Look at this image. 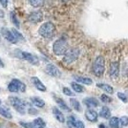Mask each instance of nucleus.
<instances>
[{
	"instance_id": "f03ea898",
	"label": "nucleus",
	"mask_w": 128,
	"mask_h": 128,
	"mask_svg": "<svg viewBox=\"0 0 128 128\" xmlns=\"http://www.w3.org/2000/svg\"><path fill=\"white\" fill-rule=\"evenodd\" d=\"M56 32V26L54 24L50 21L43 23L38 30L39 36H41L44 38H51L54 36Z\"/></svg>"
},
{
	"instance_id": "9b49d317",
	"label": "nucleus",
	"mask_w": 128,
	"mask_h": 128,
	"mask_svg": "<svg viewBox=\"0 0 128 128\" xmlns=\"http://www.w3.org/2000/svg\"><path fill=\"white\" fill-rule=\"evenodd\" d=\"M0 32L2 34V36H3V38L7 39L8 41L10 43H12V44H16L17 42V40L16 39V38L14 36V34H12V32L11 30H9V29H6V28H1V30H0Z\"/></svg>"
},
{
	"instance_id": "58836bf2",
	"label": "nucleus",
	"mask_w": 128,
	"mask_h": 128,
	"mask_svg": "<svg viewBox=\"0 0 128 128\" xmlns=\"http://www.w3.org/2000/svg\"><path fill=\"white\" fill-rule=\"evenodd\" d=\"M0 128H6L5 126H2V125H1V126H0Z\"/></svg>"
},
{
	"instance_id": "4c0bfd02",
	"label": "nucleus",
	"mask_w": 128,
	"mask_h": 128,
	"mask_svg": "<svg viewBox=\"0 0 128 128\" xmlns=\"http://www.w3.org/2000/svg\"><path fill=\"white\" fill-rule=\"evenodd\" d=\"M3 67H4V63H3V61L0 58V68H3Z\"/></svg>"
},
{
	"instance_id": "393cba45",
	"label": "nucleus",
	"mask_w": 128,
	"mask_h": 128,
	"mask_svg": "<svg viewBox=\"0 0 128 128\" xmlns=\"http://www.w3.org/2000/svg\"><path fill=\"white\" fill-rule=\"evenodd\" d=\"M71 86H72V88H73V90L76 92V93H82V92H84V87L80 84L78 82H72L71 83Z\"/></svg>"
},
{
	"instance_id": "c756f323",
	"label": "nucleus",
	"mask_w": 128,
	"mask_h": 128,
	"mask_svg": "<svg viewBox=\"0 0 128 128\" xmlns=\"http://www.w3.org/2000/svg\"><path fill=\"white\" fill-rule=\"evenodd\" d=\"M100 100H102V102H104V103H110V102H112V98H111L110 96H108L107 95L102 94V96H100Z\"/></svg>"
},
{
	"instance_id": "cd10ccee",
	"label": "nucleus",
	"mask_w": 128,
	"mask_h": 128,
	"mask_svg": "<svg viewBox=\"0 0 128 128\" xmlns=\"http://www.w3.org/2000/svg\"><path fill=\"white\" fill-rule=\"evenodd\" d=\"M10 16H11V19L12 23H14V25L17 28H19V21H18V18H17V16H16V12H11V14H10Z\"/></svg>"
},
{
	"instance_id": "423d86ee",
	"label": "nucleus",
	"mask_w": 128,
	"mask_h": 128,
	"mask_svg": "<svg viewBox=\"0 0 128 128\" xmlns=\"http://www.w3.org/2000/svg\"><path fill=\"white\" fill-rule=\"evenodd\" d=\"M80 54V51L78 48H72L69 49L68 52L64 54L63 61L66 64H72L78 58Z\"/></svg>"
},
{
	"instance_id": "4be33fe9",
	"label": "nucleus",
	"mask_w": 128,
	"mask_h": 128,
	"mask_svg": "<svg viewBox=\"0 0 128 128\" xmlns=\"http://www.w3.org/2000/svg\"><path fill=\"white\" fill-rule=\"evenodd\" d=\"M100 116L103 118H110L111 117V112H110V109L107 106H103L100 109Z\"/></svg>"
},
{
	"instance_id": "f8f14e48",
	"label": "nucleus",
	"mask_w": 128,
	"mask_h": 128,
	"mask_svg": "<svg viewBox=\"0 0 128 128\" xmlns=\"http://www.w3.org/2000/svg\"><path fill=\"white\" fill-rule=\"evenodd\" d=\"M118 72H120V63H118V61H114L110 64L109 74L113 78H117L118 76Z\"/></svg>"
},
{
	"instance_id": "20e7f679",
	"label": "nucleus",
	"mask_w": 128,
	"mask_h": 128,
	"mask_svg": "<svg viewBox=\"0 0 128 128\" xmlns=\"http://www.w3.org/2000/svg\"><path fill=\"white\" fill-rule=\"evenodd\" d=\"M9 102L11 103V105L18 113H20L21 115H24L26 112V107L27 103L25 100H23L22 98H18V96H10L9 98Z\"/></svg>"
},
{
	"instance_id": "7c9ffc66",
	"label": "nucleus",
	"mask_w": 128,
	"mask_h": 128,
	"mask_svg": "<svg viewBox=\"0 0 128 128\" xmlns=\"http://www.w3.org/2000/svg\"><path fill=\"white\" fill-rule=\"evenodd\" d=\"M62 92H63L64 95H66V96H74V93L72 92V90L71 89H69L68 87H63L62 88Z\"/></svg>"
},
{
	"instance_id": "dca6fc26",
	"label": "nucleus",
	"mask_w": 128,
	"mask_h": 128,
	"mask_svg": "<svg viewBox=\"0 0 128 128\" xmlns=\"http://www.w3.org/2000/svg\"><path fill=\"white\" fill-rule=\"evenodd\" d=\"M98 113L93 109H88L85 112V118L91 122H96L98 120Z\"/></svg>"
},
{
	"instance_id": "6ab92c4d",
	"label": "nucleus",
	"mask_w": 128,
	"mask_h": 128,
	"mask_svg": "<svg viewBox=\"0 0 128 128\" xmlns=\"http://www.w3.org/2000/svg\"><path fill=\"white\" fill-rule=\"evenodd\" d=\"M75 80L78 82V83H82V84H86V85H91L93 83V80L87 76H76Z\"/></svg>"
},
{
	"instance_id": "c85d7f7f",
	"label": "nucleus",
	"mask_w": 128,
	"mask_h": 128,
	"mask_svg": "<svg viewBox=\"0 0 128 128\" xmlns=\"http://www.w3.org/2000/svg\"><path fill=\"white\" fill-rule=\"evenodd\" d=\"M12 34H14V36L16 38V39L17 40V41L24 40V38H23V36H22L21 34L18 32L16 29H12Z\"/></svg>"
},
{
	"instance_id": "7ed1b4c3",
	"label": "nucleus",
	"mask_w": 128,
	"mask_h": 128,
	"mask_svg": "<svg viewBox=\"0 0 128 128\" xmlns=\"http://www.w3.org/2000/svg\"><path fill=\"white\" fill-rule=\"evenodd\" d=\"M92 71H93V74L96 76H102L104 74V71H105V59L102 56H96L93 66H92Z\"/></svg>"
},
{
	"instance_id": "f257e3e1",
	"label": "nucleus",
	"mask_w": 128,
	"mask_h": 128,
	"mask_svg": "<svg viewBox=\"0 0 128 128\" xmlns=\"http://www.w3.org/2000/svg\"><path fill=\"white\" fill-rule=\"evenodd\" d=\"M69 50V44L67 41V38L65 36H61L56 41H54L53 45V51L56 56H64Z\"/></svg>"
},
{
	"instance_id": "2eb2a0df",
	"label": "nucleus",
	"mask_w": 128,
	"mask_h": 128,
	"mask_svg": "<svg viewBox=\"0 0 128 128\" xmlns=\"http://www.w3.org/2000/svg\"><path fill=\"white\" fill-rule=\"evenodd\" d=\"M31 80H32V82L34 83V87H36L38 91H41V92H46V91H47L46 86L43 84L42 82H41V80H39L38 76H32Z\"/></svg>"
},
{
	"instance_id": "4468645a",
	"label": "nucleus",
	"mask_w": 128,
	"mask_h": 128,
	"mask_svg": "<svg viewBox=\"0 0 128 128\" xmlns=\"http://www.w3.org/2000/svg\"><path fill=\"white\" fill-rule=\"evenodd\" d=\"M83 103H84L89 109L98 107V104H100V102H98V100H96V98H86L83 100Z\"/></svg>"
},
{
	"instance_id": "473e14b6",
	"label": "nucleus",
	"mask_w": 128,
	"mask_h": 128,
	"mask_svg": "<svg viewBox=\"0 0 128 128\" xmlns=\"http://www.w3.org/2000/svg\"><path fill=\"white\" fill-rule=\"evenodd\" d=\"M20 125H21L22 127H25V128H36L32 122H21Z\"/></svg>"
},
{
	"instance_id": "9d476101",
	"label": "nucleus",
	"mask_w": 128,
	"mask_h": 128,
	"mask_svg": "<svg viewBox=\"0 0 128 128\" xmlns=\"http://www.w3.org/2000/svg\"><path fill=\"white\" fill-rule=\"evenodd\" d=\"M42 19H43V14L41 11L32 12L28 16V20L31 22V23H34V24L41 22Z\"/></svg>"
},
{
	"instance_id": "f704fd0d",
	"label": "nucleus",
	"mask_w": 128,
	"mask_h": 128,
	"mask_svg": "<svg viewBox=\"0 0 128 128\" xmlns=\"http://www.w3.org/2000/svg\"><path fill=\"white\" fill-rule=\"evenodd\" d=\"M28 113H29L30 115H38V111L36 108H34V107H30V108L28 109Z\"/></svg>"
},
{
	"instance_id": "2f4dec72",
	"label": "nucleus",
	"mask_w": 128,
	"mask_h": 128,
	"mask_svg": "<svg viewBox=\"0 0 128 128\" xmlns=\"http://www.w3.org/2000/svg\"><path fill=\"white\" fill-rule=\"evenodd\" d=\"M120 124H122V126H127L128 125V117H126V116L122 117L120 118Z\"/></svg>"
},
{
	"instance_id": "ea45409f",
	"label": "nucleus",
	"mask_w": 128,
	"mask_h": 128,
	"mask_svg": "<svg viewBox=\"0 0 128 128\" xmlns=\"http://www.w3.org/2000/svg\"><path fill=\"white\" fill-rule=\"evenodd\" d=\"M0 42H1V36H0Z\"/></svg>"
},
{
	"instance_id": "e433bc0d",
	"label": "nucleus",
	"mask_w": 128,
	"mask_h": 128,
	"mask_svg": "<svg viewBox=\"0 0 128 128\" xmlns=\"http://www.w3.org/2000/svg\"><path fill=\"white\" fill-rule=\"evenodd\" d=\"M98 128H106V126H105L103 123H100V124L98 125Z\"/></svg>"
},
{
	"instance_id": "39448f33",
	"label": "nucleus",
	"mask_w": 128,
	"mask_h": 128,
	"mask_svg": "<svg viewBox=\"0 0 128 128\" xmlns=\"http://www.w3.org/2000/svg\"><path fill=\"white\" fill-rule=\"evenodd\" d=\"M8 90L12 93H24L26 92V85L21 80L14 78L8 85Z\"/></svg>"
},
{
	"instance_id": "c9c22d12",
	"label": "nucleus",
	"mask_w": 128,
	"mask_h": 128,
	"mask_svg": "<svg viewBox=\"0 0 128 128\" xmlns=\"http://www.w3.org/2000/svg\"><path fill=\"white\" fill-rule=\"evenodd\" d=\"M0 4L3 8H7L8 6V0H0Z\"/></svg>"
},
{
	"instance_id": "bb28decb",
	"label": "nucleus",
	"mask_w": 128,
	"mask_h": 128,
	"mask_svg": "<svg viewBox=\"0 0 128 128\" xmlns=\"http://www.w3.org/2000/svg\"><path fill=\"white\" fill-rule=\"evenodd\" d=\"M109 125L111 126V128H118L120 118H118L117 117L110 118V120H109Z\"/></svg>"
},
{
	"instance_id": "412c9836",
	"label": "nucleus",
	"mask_w": 128,
	"mask_h": 128,
	"mask_svg": "<svg viewBox=\"0 0 128 128\" xmlns=\"http://www.w3.org/2000/svg\"><path fill=\"white\" fill-rule=\"evenodd\" d=\"M96 86H98V88H100L102 90H103L104 92L108 93V94H113V93H114L113 87L110 86L109 84H106V83H98Z\"/></svg>"
},
{
	"instance_id": "ddd939ff",
	"label": "nucleus",
	"mask_w": 128,
	"mask_h": 128,
	"mask_svg": "<svg viewBox=\"0 0 128 128\" xmlns=\"http://www.w3.org/2000/svg\"><path fill=\"white\" fill-rule=\"evenodd\" d=\"M52 111H53L54 117L56 118V120L58 122H61V123L65 122L66 120H65V117H64L63 113L61 112L58 107H53V108H52Z\"/></svg>"
},
{
	"instance_id": "6e6552de",
	"label": "nucleus",
	"mask_w": 128,
	"mask_h": 128,
	"mask_svg": "<svg viewBox=\"0 0 128 128\" xmlns=\"http://www.w3.org/2000/svg\"><path fill=\"white\" fill-rule=\"evenodd\" d=\"M67 125L69 128H85L84 123L75 116H69L67 118Z\"/></svg>"
},
{
	"instance_id": "a19ab883",
	"label": "nucleus",
	"mask_w": 128,
	"mask_h": 128,
	"mask_svg": "<svg viewBox=\"0 0 128 128\" xmlns=\"http://www.w3.org/2000/svg\"><path fill=\"white\" fill-rule=\"evenodd\" d=\"M0 104H1V100H0Z\"/></svg>"
},
{
	"instance_id": "0eeeda50",
	"label": "nucleus",
	"mask_w": 128,
	"mask_h": 128,
	"mask_svg": "<svg viewBox=\"0 0 128 128\" xmlns=\"http://www.w3.org/2000/svg\"><path fill=\"white\" fill-rule=\"evenodd\" d=\"M19 53V58L22 59H25L28 62H30L32 65H38L39 64V59L36 56L32 54L31 53H28V52H18Z\"/></svg>"
},
{
	"instance_id": "aec40b11",
	"label": "nucleus",
	"mask_w": 128,
	"mask_h": 128,
	"mask_svg": "<svg viewBox=\"0 0 128 128\" xmlns=\"http://www.w3.org/2000/svg\"><path fill=\"white\" fill-rule=\"evenodd\" d=\"M0 115H1L2 117L8 118V120L12 118V113H11V110L6 106H0Z\"/></svg>"
},
{
	"instance_id": "b1692460",
	"label": "nucleus",
	"mask_w": 128,
	"mask_h": 128,
	"mask_svg": "<svg viewBox=\"0 0 128 128\" xmlns=\"http://www.w3.org/2000/svg\"><path fill=\"white\" fill-rule=\"evenodd\" d=\"M70 103H71L72 107L75 109L76 111H78V112H80V111H81V105H80V102H78L76 98H70Z\"/></svg>"
},
{
	"instance_id": "72a5a7b5",
	"label": "nucleus",
	"mask_w": 128,
	"mask_h": 128,
	"mask_svg": "<svg viewBox=\"0 0 128 128\" xmlns=\"http://www.w3.org/2000/svg\"><path fill=\"white\" fill-rule=\"evenodd\" d=\"M118 98H120V100H122L123 102H128V98H127V96H125L123 93H118Z\"/></svg>"
},
{
	"instance_id": "f3484780",
	"label": "nucleus",
	"mask_w": 128,
	"mask_h": 128,
	"mask_svg": "<svg viewBox=\"0 0 128 128\" xmlns=\"http://www.w3.org/2000/svg\"><path fill=\"white\" fill-rule=\"evenodd\" d=\"M54 102H56V104L58 105L63 111H66V112H71V108H70L67 104H66V102H64L62 98H58V96H54Z\"/></svg>"
},
{
	"instance_id": "a211bd4d",
	"label": "nucleus",
	"mask_w": 128,
	"mask_h": 128,
	"mask_svg": "<svg viewBox=\"0 0 128 128\" xmlns=\"http://www.w3.org/2000/svg\"><path fill=\"white\" fill-rule=\"evenodd\" d=\"M30 102L34 106L38 107V108H43L45 106V102L43 100L42 98H38V96H32L30 98Z\"/></svg>"
},
{
	"instance_id": "1a4fd4ad",
	"label": "nucleus",
	"mask_w": 128,
	"mask_h": 128,
	"mask_svg": "<svg viewBox=\"0 0 128 128\" xmlns=\"http://www.w3.org/2000/svg\"><path fill=\"white\" fill-rule=\"evenodd\" d=\"M45 72H46V74H48L49 76H54V78H59L61 76V72L59 71L58 68L56 66H54V64H51V63L46 65Z\"/></svg>"
},
{
	"instance_id": "5701e85b",
	"label": "nucleus",
	"mask_w": 128,
	"mask_h": 128,
	"mask_svg": "<svg viewBox=\"0 0 128 128\" xmlns=\"http://www.w3.org/2000/svg\"><path fill=\"white\" fill-rule=\"evenodd\" d=\"M34 127L36 128H45L46 127V122H44V120H43L42 118H36V120H34Z\"/></svg>"
},
{
	"instance_id": "a878e982",
	"label": "nucleus",
	"mask_w": 128,
	"mask_h": 128,
	"mask_svg": "<svg viewBox=\"0 0 128 128\" xmlns=\"http://www.w3.org/2000/svg\"><path fill=\"white\" fill-rule=\"evenodd\" d=\"M29 3L34 8H40L44 5L45 0H29Z\"/></svg>"
}]
</instances>
